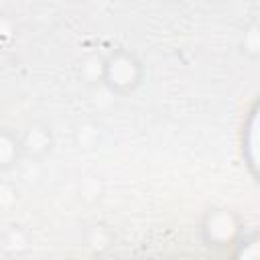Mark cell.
<instances>
[{
	"instance_id": "7a4b0ae2",
	"label": "cell",
	"mask_w": 260,
	"mask_h": 260,
	"mask_svg": "<svg viewBox=\"0 0 260 260\" xmlns=\"http://www.w3.org/2000/svg\"><path fill=\"white\" fill-rule=\"evenodd\" d=\"M238 260H260V240L248 244V246L240 252Z\"/></svg>"
},
{
	"instance_id": "6da1fadb",
	"label": "cell",
	"mask_w": 260,
	"mask_h": 260,
	"mask_svg": "<svg viewBox=\"0 0 260 260\" xmlns=\"http://www.w3.org/2000/svg\"><path fill=\"white\" fill-rule=\"evenodd\" d=\"M246 146H248V156L254 167V171L260 177V106L256 108L250 126H248V136H246Z\"/></svg>"
}]
</instances>
